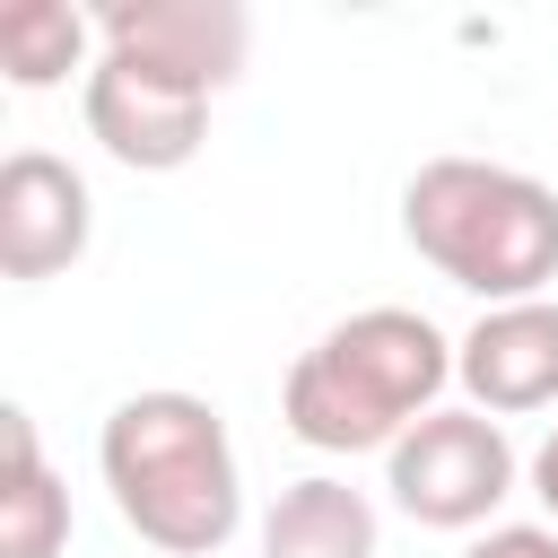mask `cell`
<instances>
[{"label":"cell","instance_id":"8fae6325","mask_svg":"<svg viewBox=\"0 0 558 558\" xmlns=\"http://www.w3.org/2000/svg\"><path fill=\"white\" fill-rule=\"evenodd\" d=\"M96 17L70 0H0V70L9 87H61L70 70H96Z\"/></svg>","mask_w":558,"mask_h":558},{"label":"cell","instance_id":"4fadbf2b","mask_svg":"<svg viewBox=\"0 0 558 558\" xmlns=\"http://www.w3.org/2000/svg\"><path fill=\"white\" fill-rule=\"evenodd\" d=\"M523 480H532V497H541V514L558 523V418H549V436L532 445V462H523Z\"/></svg>","mask_w":558,"mask_h":558},{"label":"cell","instance_id":"7a4b0ae2","mask_svg":"<svg viewBox=\"0 0 558 558\" xmlns=\"http://www.w3.org/2000/svg\"><path fill=\"white\" fill-rule=\"evenodd\" d=\"M453 340L418 305H366L331 323L279 384V418L314 453H392L427 410H445Z\"/></svg>","mask_w":558,"mask_h":558},{"label":"cell","instance_id":"6da1fadb","mask_svg":"<svg viewBox=\"0 0 558 558\" xmlns=\"http://www.w3.org/2000/svg\"><path fill=\"white\" fill-rule=\"evenodd\" d=\"M96 471H105L113 514L166 558H209L244 523L235 436H227L218 401H201V392L157 384V392L113 401L96 427Z\"/></svg>","mask_w":558,"mask_h":558},{"label":"cell","instance_id":"8992f818","mask_svg":"<svg viewBox=\"0 0 558 558\" xmlns=\"http://www.w3.org/2000/svg\"><path fill=\"white\" fill-rule=\"evenodd\" d=\"M96 235V201L87 174L52 148H9L0 166V270L9 279H61Z\"/></svg>","mask_w":558,"mask_h":558},{"label":"cell","instance_id":"7c38bea8","mask_svg":"<svg viewBox=\"0 0 558 558\" xmlns=\"http://www.w3.org/2000/svg\"><path fill=\"white\" fill-rule=\"evenodd\" d=\"M462 558H558V523H488Z\"/></svg>","mask_w":558,"mask_h":558},{"label":"cell","instance_id":"3957f363","mask_svg":"<svg viewBox=\"0 0 558 558\" xmlns=\"http://www.w3.org/2000/svg\"><path fill=\"white\" fill-rule=\"evenodd\" d=\"M401 235L480 305H523L558 279V192L497 157H427L401 183Z\"/></svg>","mask_w":558,"mask_h":558},{"label":"cell","instance_id":"9c48e42d","mask_svg":"<svg viewBox=\"0 0 558 558\" xmlns=\"http://www.w3.org/2000/svg\"><path fill=\"white\" fill-rule=\"evenodd\" d=\"M384 523H375V497L314 471V480H288L262 514V558H375Z\"/></svg>","mask_w":558,"mask_h":558},{"label":"cell","instance_id":"52a82bcc","mask_svg":"<svg viewBox=\"0 0 558 558\" xmlns=\"http://www.w3.org/2000/svg\"><path fill=\"white\" fill-rule=\"evenodd\" d=\"M453 384H462L471 410H488V418L558 410V305H549V296L480 305V323L453 340Z\"/></svg>","mask_w":558,"mask_h":558},{"label":"cell","instance_id":"ba28073f","mask_svg":"<svg viewBox=\"0 0 558 558\" xmlns=\"http://www.w3.org/2000/svg\"><path fill=\"white\" fill-rule=\"evenodd\" d=\"M96 44L105 52H148V61L183 70L218 96L253 52V17H244V0H105Z\"/></svg>","mask_w":558,"mask_h":558},{"label":"cell","instance_id":"30bf717a","mask_svg":"<svg viewBox=\"0 0 558 558\" xmlns=\"http://www.w3.org/2000/svg\"><path fill=\"white\" fill-rule=\"evenodd\" d=\"M70 541V488L52 480L35 418L9 401L0 410V558H61Z\"/></svg>","mask_w":558,"mask_h":558},{"label":"cell","instance_id":"5b68a950","mask_svg":"<svg viewBox=\"0 0 558 558\" xmlns=\"http://www.w3.org/2000/svg\"><path fill=\"white\" fill-rule=\"evenodd\" d=\"M78 113H87V140L131 174H174L209 140V87L148 52H96Z\"/></svg>","mask_w":558,"mask_h":558},{"label":"cell","instance_id":"277c9868","mask_svg":"<svg viewBox=\"0 0 558 558\" xmlns=\"http://www.w3.org/2000/svg\"><path fill=\"white\" fill-rule=\"evenodd\" d=\"M523 462L506 445V427L488 410H427L392 453H384V488L410 523L427 532H488V514L514 497Z\"/></svg>","mask_w":558,"mask_h":558}]
</instances>
